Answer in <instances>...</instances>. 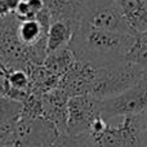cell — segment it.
<instances>
[{
	"mask_svg": "<svg viewBox=\"0 0 147 147\" xmlns=\"http://www.w3.org/2000/svg\"><path fill=\"white\" fill-rule=\"evenodd\" d=\"M136 36L115 0H85L69 48L93 67L129 62Z\"/></svg>",
	"mask_w": 147,
	"mask_h": 147,
	"instance_id": "1",
	"label": "cell"
},
{
	"mask_svg": "<svg viewBox=\"0 0 147 147\" xmlns=\"http://www.w3.org/2000/svg\"><path fill=\"white\" fill-rule=\"evenodd\" d=\"M147 78V74L133 62L94 67L89 96L106 99L127 92Z\"/></svg>",
	"mask_w": 147,
	"mask_h": 147,
	"instance_id": "2",
	"label": "cell"
},
{
	"mask_svg": "<svg viewBox=\"0 0 147 147\" xmlns=\"http://www.w3.org/2000/svg\"><path fill=\"white\" fill-rule=\"evenodd\" d=\"M97 147H143L140 138L137 117L99 116L89 132Z\"/></svg>",
	"mask_w": 147,
	"mask_h": 147,
	"instance_id": "3",
	"label": "cell"
},
{
	"mask_svg": "<svg viewBox=\"0 0 147 147\" xmlns=\"http://www.w3.org/2000/svg\"><path fill=\"white\" fill-rule=\"evenodd\" d=\"M59 132L43 117L18 115L13 120L12 147H52Z\"/></svg>",
	"mask_w": 147,
	"mask_h": 147,
	"instance_id": "4",
	"label": "cell"
},
{
	"mask_svg": "<svg viewBox=\"0 0 147 147\" xmlns=\"http://www.w3.org/2000/svg\"><path fill=\"white\" fill-rule=\"evenodd\" d=\"M98 110L103 119L140 116L147 110V78L119 96L98 99Z\"/></svg>",
	"mask_w": 147,
	"mask_h": 147,
	"instance_id": "5",
	"label": "cell"
},
{
	"mask_svg": "<svg viewBox=\"0 0 147 147\" xmlns=\"http://www.w3.org/2000/svg\"><path fill=\"white\" fill-rule=\"evenodd\" d=\"M99 116L98 99L92 96L71 97L67 102L66 133L71 136L89 133Z\"/></svg>",
	"mask_w": 147,
	"mask_h": 147,
	"instance_id": "6",
	"label": "cell"
},
{
	"mask_svg": "<svg viewBox=\"0 0 147 147\" xmlns=\"http://www.w3.org/2000/svg\"><path fill=\"white\" fill-rule=\"evenodd\" d=\"M128 26L134 34L147 31V8L141 0H115Z\"/></svg>",
	"mask_w": 147,
	"mask_h": 147,
	"instance_id": "7",
	"label": "cell"
},
{
	"mask_svg": "<svg viewBox=\"0 0 147 147\" xmlns=\"http://www.w3.org/2000/svg\"><path fill=\"white\" fill-rule=\"evenodd\" d=\"M72 35L74 30L70 23L61 20L51 21L47 38V54L49 56L69 47Z\"/></svg>",
	"mask_w": 147,
	"mask_h": 147,
	"instance_id": "8",
	"label": "cell"
},
{
	"mask_svg": "<svg viewBox=\"0 0 147 147\" xmlns=\"http://www.w3.org/2000/svg\"><path fill=\"white\" fill-rule=\"evenodd\" d=\"M129 62L140 66L147 74V31L136 36L134 45L129 56Z\"/></svg>",
	"mask_w": 147,
	"mask_h": 147,
	"instance_id": "9",
	"label": "cell"
},
{
	"mask_svg": "<svg viewBox=\"0 0 147 147\" xmlns=\"http://www.w3.org/2000/svg\"><path fill=\"white\" fill-rule=\"evenodd\" d=\"M52 147H97V145L89 133L79 136L65 133V134H59Z\"/></svg>",
	"mask_w": 147,
	"mask_h": 147,
	"instance_id": "10",
	"label": "cell"
},
{
	"mask_svg": "<svg viewBox=\"0 0 147 147\" xmlns=\"http://www.w3.org/2000/svg\"><path fill=\"white\" fill-rule=\"evenodd\" d=\"M22 103L9 98H0V127L22 114Z\"/></svg>",
	"mask_w": 147,
	"mask_h": 147,
	"instance_id": "11",
	"label": "cell"
},
{
	"mask_svg": "<svg viewBox=\"0 0 147 147\" xmlns=\"http://www.w3.org/2000/svg\"><path fill=\"white\" fill-rule=\"evenodd\" d=\"M7 79L10 89L18 92H30V78L23 70H10L7 71Z\"/></svg>",
	"mask_w": 147,
	"mask_h": 147,
	"instance_id": "12",
	"label": "cell"
},
{
	"mask_svg": "<svg viewBox=\"0 0 147 147\" xmlns=\"http://www.w3.org/2000/svg\"><path fill=\"white\" fill-rule=\"evenodd\" d=\"M138 130H140V138L143 147H147V110L140 116H137Z\"/></svg>",
	"mask_w": 147,
	"mask_h": 147,
	"instance_id": "13",
	"label": "cell"
},
{
	"mask_svg": "<svg viewBox=\"0 0 147 147\" xmlns=\"http://www.w3.org/2000/svg\"><path fill=\"white\" fill-rule=\"evenodd\" d=\"M9 89L10 86H9V83H8L7 74L5 75H0V98H7Z\"/></svg>",
	"mask_w": 147,
	"mask_h": 147,
	"instance_id": "14",
	"label": "cell"
},
{
	"mask_svg": "<svg viewBox=\"0 0 147 147\" xmlns=\"http://www.w3.org/2000/svg\"><path fill=\"white\" fill-rule=\"evenodd\" d=\"M141 1H142V4L145 5V7L147 8V0H141Z\"/></svg>",
	"mask_w": 147,
	"mask_h": 147,
	"instance_id": "15",
	"label": "cell"
}]
</instances>
